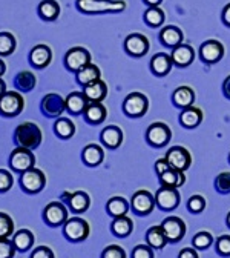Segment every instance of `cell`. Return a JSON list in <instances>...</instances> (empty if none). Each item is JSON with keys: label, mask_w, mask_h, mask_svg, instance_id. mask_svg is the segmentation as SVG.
I'll return each instance as SVG.
<instances>
[{"label": "cell", "mask_w": 230, "mask_h": 258, "mask_svg": "<svg viewBox=\"0 0 230 258\" xmlns=\"http://www.w3.org/2000/svg\"><path fill=\"white\" fill-rule=\"evenodd\" d=\"M42 142H43V133L39 127V124H36V123L25 121V123H20L14 129V143L17 146L36 149L40 146Z\"/></svg>", "instance_id": "obj_1"}, {"label": "cell", "mask_w": 230, "mask_h": 258, "mask_svg": "<svg viewBox=\"0 0 230 258\" xmlns=\"http://www.w3.org/2000/svg\"><path fill=\"white\" fill-rule=\"evenodd\" d=\"M77 10L85 14H108L126 10L124 0H77Z\"/></svg>", "instance_id": "obj_2"}, {"label": "cell", "mask_w": 230, "mask_h": 258, "mask_svg": "<svg viewBox=\"0 0 230 258\" xmlns=\"http://www.w3.org/2000/svg\"><path fill=\"white\" fill-rule=\"evenodd\" d=\"M63 228V235L66 240H69L71 243H82L85 241L89 234H91V228L89 223L82 218V217H71L64 221Z\"/></svg>", "instance_id": "obj_3"}, {"label": "cell", "mask_w": 230, "mask_h": 258, "mask_svg": "<svg viewBox=\"0 0 230 258\" xmlns=\"http://www.w3.org/2000/svg\"><path fill=\"white\" fill-rule=\"evenodd\" d=\"M19 184H20V189L25 194H31V196H34V194H39V192H42L45 189L46 175L43 174V171H40L37 168H32V169H28V171L20 174Z\"/></svg>", "instance_id": "obj_4"}, {"label": "cell", "mask_w": 230, "mask_h": 258, "mask_svg": "<svg viewBox=\"0 0 230 258\" xmlns=\"http://www.w3.org/2000/svg\"><path fill=\"white\" fill-rule=\"evenodd\" d=\"M25 108L23 95L17 91H7L0 97V115L7 118H14L22 114Z\"/></svg>", "instance_id": "obj_5"}, {"label": "cell", "mask_w": 230, "mask_h": 258, "mask_svg": "<svg viewBox=\"0 0 230 258\" xmlns=\"http://www.w3.org/2000/svg\"><path fill=\"white\" fill-rule=\"evenodd\" d=\"M10 168L17 172L22 174L28 169H32L36 166V155L32 154V149L28 148H22L17 146L11 154H10V160H8Z\"/></svg>", "instance_id": "obj_6"}, {"label": "cell", "mask_w": 230, "mask_h": 258, "mask_svg": "<svg viewBox=\"0 0 230 258\" xmlns=\"http://www.w3.org/2000/svg\"><path fill=\"white\" fill-rule=\"evenodd\" d=\"M149 109V100L147 97L141 92H130L124 102H123V111L127 117H143Z\"/></svg>", "instance_id": "obj_7"}, {"label": "cell", "mask_w": 230, "mask_h": 258, "mask_svg": "<svg viewBox=\"0 0 230 258\" xmlns=\"http://www.w3.org/2000/svg\"><path fill=\"white\" fill-rule=\"evenodd\" d=\"M42 217L49 228H60L68 220V208L63 202H51L45 206Z\"/></svg>", "instance_id": "obj_8"}, {"label": "cell", "mask_w": 230, "mask_h": 258, "mask_svg": "<svg viewBox=\"0 0 230 258\" xmlns=\"http://www.w3.org/2000/svg\"><path fill=\"white\" fill-rule=\"evenodd\" d=\"M64 109H66V100L55 92L46 94L40 102V111L48 118H58Z\"/></svg>", "instance_id": "obj_9"}, {"label": "cell", "mask_w": 230, "mask_h": 258, "mask_svg": "<svg viewBox=\"0 0 230 258\" xmlns=\"http://www.w3.org/2000/svg\"><path fill=\"white\" fill-rule=\"evenodd\" d=\"M181 202V196L178 192V187H169L161 186L155 194V203L163 211H172L175 209Z\"/></svg>", "instance_id": "obj_10"}, {"label": "cell", "mask_w": 230, "mask_h": 258, "mask_svg": "<svg viewBox=\"0 0 230 258\" xmlns=\"http://www.w3.org/2000/svg\"><path fill=\"white\" fill-rule=\"evenodd\" d=\"M89 63H91V54L88 49H85L82 46H74L64 54V67L72 73L80 71Z\"/></svg>", "instance_id": "obj_11"}, {"label": "cell", "mask_w": 230, "mask_h": 258, "mask_svg": "<svg viewBox=\"0 0 230 258\" xmlns=\"http://www.w3.org/2000/svg\"><path fill=\"white\" fill-rule=\"evenodd\" d=\"M171 137H172L171 127L166 123H161V121L152 123L147 127V133H146L147 143L152 145V146H155V148H161V146H164L166 143H169Z\"/></svg>", "instance_id": "obj_12"}, {"label": "cell", "mask_w": 230, "mask_h": 258, "mask_svg": "<svg viewBox=\"0 0 230 258\" xmlns=\"http://www.w3.org/2000/svg\"><path fill=\"white\" fill-rule=\"evenodd\" d=\"M61 202L68 205L69 209L74 214H85L91 206V197L85 190H75V192H63Z\"/></svg>", "instance_id": "obj_13"}, {"label": "cell", "mask_w": 230, "mask_h": 258, "mask_svg": "<svg viewBox=\"0 0 230 258\" xmlns=\"http://www.w3.org/2000/svg\"><path fill=\"white\" fill-rule=\"evenodd\" d=\"M166 160L171 168L178 171H187L192 165V157L190 152L183 146H174L166 152Z\"/></svg>", "instance_id": "obj_14"}, {"label": "cell", "mask_w": 230, "mask_h": 258, "mask_svg": "<svg viewBox=\"0 0 230 258\" xmlns=\"http://www.w3.org/2000/svg\"><path fill=\"white\" fill-rule=\"evenodd\" d=\"M155 205V197L149 190H137L130 199V208L137 215H149Z\"/></svg>", "instance_id": "obj_15"}, {"label": "cell", "mask_w": 230, "mask_h": 258, "mask_svg": "<svg viewBox=\"0 0 230 258\" xmlns=\"http://www.w3.org/2000/svg\"><path fill=\"white\" fill-rule=\"evenodd\" d=\"M161 228L171 243L181 241L186 235V223L180 217H168L161 223Z\"/></svg>", "instance_id": "obj_16"}, {"label": "cell", "mask_w": 230, "mask_h": 258, "mask_svg": "<svg viewBox=\"0 0 230 258\" xmlns=\"http://www.w3.org/2000/svg\"><path fill=\"white\" fill-rule=\"evenodd\" d=\"M52 60V51L48 45L39 43L29 51V63L36 70H45Z\"/></svg>", "instance_id": "obj_17"}, {"label": "cell", "mask_w": 230, "mask_h": 258, "mask_svg": "<svg viewBox=\"0 0 230 258\" xmlns=\"http://www.w3.org/2000/svg\"><path fill=\"white\" fill-rule=\"evenodd\" d=\"M124 51L132 57H143L149 51V40L143 34H130L124 40Z\"/></svg>", "instance_id": "obj_18"}, {"label": "cell", "mask_w": 230, "mask_h": 258, "mask_svg": "<svg viewBox=\"0 0 230 258\" xmlns=\"http://www.w3.org/2000/svg\"><path fill=\"white\" fill-rule=\"evenodd\" d=\"M224 55V46L218 40H207L200 48V57L206 63H218Z\"/></svg>", "instance_id": "obj_19"}, {"label": "cell", "mask_w": 230, "mask_h": 258, "mask_svg": "<svg viewBox=\"0 0 230 258\" xmlns=\"http://www.w3.org/2000/svg\"><path fill=\"white\" fill-rule=\"evenodd\" d=\"M82 160L83 163L89 168H95L98 165L103 163L105 160V151L100 145H95V143H91V145H86L82 151Z\"/></svg>", "instance_id": "obj_20"}, {"label": "cell", "mask_w": 230, "mask_h": 258, "mask_svg": "<svg viewBox=\"0 0 230 258\" xmlns=\"http://www.w3.org/2000/svg\"><path fill=\"white\" fill-rule=\"evenodd\" d=\"M66 109L69 114L72 115H80L85 112V109L88 108L89 105V100H88V97L85 95V92L82 91H72L71 94H68L66 99Z\"/></svg>", "instance_id": "obj_21"}, {"label": "cell", "mask_w": 230, "mask_h": 258, "mask_svg": "<svg viewBox=\"0 0 230 258\" xmlns=\"http://www.w3.org/2000/svg\"><path fill=\"white\" fill-rule=\"evenodd\" d=\"M83 117L89 124H100L108 117V109L102 102H89Z\"/></svg>", "instance_id": "obj_22"}, {"label": "cell", "mask_w": 230, "mask_h": 258, "mask_svg": "<svg viewBox=\"0 0 230 258\" xmlns=\"http://www.w3.org/2000/svg\"><path fill=\"white\" fill-rule=\"evenodd\" d=\"M171 57H172L174 64H177V67H180V68H186V67H189V64L193 61L195 51H193V48L190 45L181 43V45H178V46H175L172 49Z\"/></svg>", "instance_id": "obj_23"}, {"label": "cell", "mask_w": 230, "mask_h": 258, "mask_svg": "<svg viewBox=\"0 0 230 258\" xmlns=\"http://www.w3.org/2000/svg\"><path fill=\"white\" fill-rule=\"evenodd\" d=\"M100 139H102V143L109 148V149H117L121 146L123 143V131L118 127V126H106L102 134H100Z\"/></svg>", "instance_id": "obj_24"}, {"label": "cell", "mask_w": 230, "mask_h": 258, "mask_svg": "<svg viewBox=\"0 0 230 258\" xmlns=\"http://www.w3.org/2000/svg\"><path fill=\"white\" fill-rule=\"evenodd\" d=\"M83 92L89 102H103L108 95V85L100 79L86 86H83Z\"/></svg>", "instance_id": "obj_25"}, {"label": "cell", "mask_w": 230, "mask_h": 258, "mask_svg": "<svg viewBox=\"0 0 230 258\" xmlns=\"http://www.w3.org/2000/svg\"><path fill=\"white\" fill-rule=\"evenodd\" d=\"M172 57L168 55V54H164V52H158L152 57L150 60V70L154 74L157 76H168L172 70Z\"/></svg>", "instance_id": "obj_26"}, {"label": "cell", "mask_w": 230, "mask_h": 258, "mask_svg": "<svg viewBox=\"0 0 230 258\" xmlns=\"http://www.w3.org/2000/svg\"><path fill=\"white\" fill-rule=\"evenodd\" d=\"M183 32L180 28L177 26H166L160 31V40L164 46H169V48H175L178 45H181L183 42Z\"/></svg>", "instance_id": "obj_27"}, {"label": "cell", "mask_w": 230, "mask_h": 258, "mask_svg": "<svg viewBox=\"0 0 230 258\" xmlns=\"http://www.w3.org/2000/svg\"><path fill=\"white\" fill-rule=\"evenodd\" d=\"M75 79H77V83L82 85V86H86L95 80H100L102 79V71L100 68L97 67L94 63H89L86 64L85 68H82L80 71L75 73Z\"/></svg>", "instance_id": "obj_28"}, {"label": "cell", "mask_w": 230, "mask_h": 258, "mask_svg": "<svg viewBox=\"0 0 230 258\" xmlns=\"http://www.w3.org/2000/svg\"><path fill=\"white\" fill-rule=\"evenodd\" d=\"M36 83H37L36 74L32 71H28V70L20 71L14 77V86L19 92H31L36 88Z\"/></svg>", "instance_id": "obj_29"}, {"label": "cell", "mask_w": 230, "mask_h": 258, "mask_svg": "<svg viewBox=\"0 0 230 258\" xmlns=\"http://www.w3.org/2000/svg\"><path fill=\"white\" fill-rule=\"evenodd\" d=\"M172 100H174V103H175L177 108L186 109V108H189V106L193 105V102H195V92L189 86H180V88H177L174 91Z\"/></svg>", "instance_id": "obj_30"}, {"label": "cell", "mask_w": 230, "mask_h": 258, "mask_svg": "<svg viewBox=\"0 0 230 258\" xmlns=\"http://www.w3.org/2000/svg\"><path fill=\"white\" fill-rule=\"evenodd\" d=\"M132 229H134V223H132V220H130L127 215L117 217L111 223L112 234L115 237H120V238H124V237L130 235V234H132Z\"/></svg>", "instance_id": "obj_31"}, {"label": "cell", "mask_w": 230, "mask_h": 258, "mask_svg": "<svg viewBox=\"0 0 230 258\" xmlns=\"http://www.w3.org/2000/svg\"><path fill=\"white\" fill-rule=\"evenodd\" d=\"M13 243L17 249V252H28L34 246V234L29 229H19L13 235Z\"/></svg>", "instance_id": "obj_32"}, {"label": "cell", "mask_w": 230, "mask_h": 258, "mask_svg": "<svg viewBox=\"0 0 230 258\" xmlns=\"http://www.w3.org/2000/svg\"><path fill=\"white\" fill-rule=\"evenodd\" d=\"M37 13L40 16V19H43L46 22H54L60 16V5L57 0H42L39 4Z\"/></svg>", "instance_id": "obj_33"}, {"label": "cell", "mask_w": 230, "mask_h": 258, "mask_svg": "<svg viewBox=\"0 0 230 258\" xmlns=\"http://www.w3.org/2000/svg\"><path fill=\"white\" fill-rule=\"evenodd\" d=\"M201 121H203V111L200 108H195V106L186 108L180 115V123L187 129L200 126Z\"/></svg>", "instance_id": "obj_34"}, {"label": "cell", "mask_w": 230, "mask_h": 258, "mask_svg": "<svg viewBox=\"0 0 230 258\" xmlns=\"http://www.w3.org/2000/svg\"><path fill=\"white\" fill-rule=\"evenodd\" d=\"M146 241L150 247L154 249H163L166 246V243H169L166 234H164L161 224L160 226H152V228L147 229L146 232Z\"/></svg>", "instance_id": "obj_35"}, {"label": "cell", "mask_w": 230, "mask_h": 258, "mask_svg": "<svg viewBox=\"0 0 230 258\" xmlns=\"http://www.w3.org/2000/svg\"><path fill=\"white\" fill-rule=\"evenodd\" d=\"M54 133L57 137L68 140L71 137H74L75 134V124L71 118H64V117H58L54 123Z\"/></svg>", "instance_id": "obj_36"}, {"label": "cell", "mask_w": 230, "mask_h": 258, "mask_svg": "<svg viewBox=\"0 0 230 258\" xmlns=\"http://www.w3.org/2000/svg\"><path fill=\"white\" fill-rule=\"evenodd\" d=\"M158 177H160L161 186H169V187H180L186 181L184 171H178V169H174V168L168 169L166 172L158 175Z\"/></svg>", "instance_id": "obj_37"}, {"label": "cell", "mask_w": 230, "mask_h": 258, "mask_svg": "<svg viewBox=\"0 0 230 258\" xmlns=\"http://www.w3.org/2000/svg\"><path fill=\"white\" fill-rule=\"evenodd\" d=\"M106 212L112 218L127 215V212H129V203L123 197H112L106 203Z\"/></svg>", "instance_id": "obj_38"}, {"label": "cell", "mask_w": 230, "mask_h": 258, "mask_svg": "<svg viewBox=\"0 0 230 258\" xmlns=\"http://www.w3.org/2000/svg\"><path fill=\"white\" fill-rule=\"evenodd\" d=\"M17 48L16 37L8 31L0 32V57H8L11 55Z\"/></svg>", "instance_id": "obj_39"}, {"label": "cell", "mask_w": 230, "mask_h": 258, "mask_svg": "<svg viewBox=\"0 0 230 258\" xmlns=\"http://www.w3.org/2000/svg\"><path fill=\"white\" fill-rule=\"evenodd\" d=\"M144 22L152 28L161 26L164 23V11L158 7H149L144 13Z\"/></svg>", "instance_id": "obj_40"}, {"label": "cell", "mask_w": 230, "mask_h": 258, "mask_svg": "<svg viewBox=\"0 0 230 258\" xmlns=\"http://www.w3.org/2000/svg\"><path fill=\"white\" fill-rule=\"evenodd\" d=\"M14 235V221L7 212H0V238H10Z\"/></svg>", "instance_id": "obj_41"}, {"label": "cell", "mask_w": 230, "mask_h": 258, "mask_svg": "<svg viewBox=\"0 0 230 258\" xmlns=\"http://www.w3.org/2000/svg\"><path fill=\"white\" fill-rule=\"evenodd\" d=\"M212 243H213V237L209 232H206V231L198 232L193 237V240H192V244L196 249H207V247L212 246Z\"/></svg>", "instance_id": "obj_42"}, {"label": "cell", "mask_w": 230, "mask_h": 258, "mask_svg": "<svg viewBox=\"0 0 230 258\" xmlns=\"http://www.w3.org/2000/svg\"><path fill=\"white\" fill-rule=\"evenodd\" d=\"M17 249L10 238H0V258H14Z\"/></svg>", "instance_id": "obj_43"}, {"label": "cell", "mask_w": 230, "mask_h": 258, "mask_svg": "<svg viewBox=\"0 0 230 258\" xmlns=\"http://www.w3.org/2000/svg\"><path fill=\"white\" fill-rule=\"evenodd\" d=\"M13 184H14L13 174L5 168H0V194L8 192L13 187Z\"/></svg>", "instance_id": "obj_44"}, {"label": "cell", "mask_w": 230, "mask_h": 258, "mask_svg": "<svg viewBox=\"0 0 230 258\" xmlns=\"http://www.w3.org/2000/svg\"><path fill=\"white\" fill-rule=\"evenodd\" d=\"M215 189L219 194H228L230 192V172H221L215 178Z\"/></svg>", "instance_id": "obj_45"}, {"label": "cell", "mask_w": 230, "mask_h": 258, "mask_svg": "<svg viewBox=\"0 0 230 258\" xmlns=\"http://www.w3.org/2000/svg\"><path fill=\"white\" fill-rule=\"evenodd\" d=\"M187 209L193 214H200L206 209V200L201 196H193L187 202Z\"/></svg>", "instance_id": "obj_46"}, {"label": "cell", "mask_w": 230, "mask_h": 258, "mask_svg": "<svg viewBox=\"0 0 230 258\" xmlns=\"http://www.w3.org/2000/svg\"><path fill=\"white\" fill-rule=\"evenodd\" d=\"M102 258H126V252L118 244H109L103 249Z\"/></svg>", "instance_id": "obj_47"}, {"label": "cell", "mask_w": 230, "mask_h": 258, "mask_svg": "<svg viewBox=\"0 0 230 258\" xmlns=\"http://www.w3.org/2000/svg\"><path fill=\"white\" fill-rule=\"evenodd\" d=\"M130 258H155L154 255V247H150L149 244H138L134 247L132 253H130Z\"/></svg>", "instance_id": "obj_48"}, {"label": "cell", "mask_w": 230, "mask_h": 258, "mask_svg": "<svg viewBox=\"0 0 230 258\" xmlns=\"http://www.w3.org/2000/svg\"><path fill=\"white\" fill-rule=\"evenodd\" d=\"M216 250L222 256H230V235H221L216 240Z\"/></svg>", "instance_id": "obj_49"}, {"label": "cell", "mask_w": 230, "mask_h": 258, "mask_svg": "<svg viewBox=\"0 0 230 258\" xmlns=\"http://www.w3.org/2000/svg\"><path fill=\"white\" fill-rule=\"evenodd\" d=\"M29 258H55V253L48 246H39L31 252Z\"/></svg>", "instance_id": "obj_50"}, {"label": "cell", "mask_w": 230, "mask_h": 258, "mask_svg": "<svg viewBox=\"0 0 230 258\" xmlns=\"http://www.w3.org/2000/svg\"><path fill=\"white\" fill-rule=\"evenodd\" d=\"M168 169H171V166H169V163H168L166 157H164V158H160V160L155 161V172H157L158 175L164 174Z\"/></svg>", "instance_id": "obj_51"}, {"label": "cell", "mask_w": 230, "mask_h": 258, "mask_svg": "<svg viewBox=\"0 0 230 258\" xmlns=\"http://www.w3.org/2000/svg\"><path fill=\"white\" fill-rule=\"evenodd\" d=\"M178 258H200L198 256V252L192 247H184L181 249V252L178 253Z\"/></svg>", "instance_id": "obj_52"}, {"label": "cell", "mask_w": 230, "mask_h": 258, "mask_svg": "<svg viewBox=\"0 0 230 258\" xmlns=\"http://www.w3.org/2000/svg\"><path fill=\"white\" fill-rule=\"evenodd\" d=\"M222 22H224L227 26H230V4H227V5L224 7V11H222Z\"/></svg>", "instance_id": "obj_53"}, {"label": "cell", "mask_w": 230, "mask_h": 258, "mask_svg": "<svg viewBox=\"0 0 230 258\" xmlns=\"http://www.w3.org/2000/svg\"><path fill=\"white\" fill-rule=\"evenodd\" d=\"M222 91H224V95L227 99H230V76L225 77L224 83H222Z\"/></svg>", "instance_id": "obj_54"}, {"label": "cell", "mask_w": 230, "mask_h": 258, "mask_svg": "<svg viewBox=\"0 0 230 258\" xmlns=\"http://www.w3.org/2000/svg\"><path fill=\"white\" fill-rule=\"evenodd\" d=\"M143 2H144L147 7H158V5L163 2V0H143Z\"/></svg>", "instance_id": "obj_55"}, {"label": "cell", "mask_w": 230, "mask_h": 258, "mask_svg": "<svg viewBox=\"0 0 230 258\" xmlns=\"http://www.w3.org/2000/svg\"><path fill=\"white\" fill-rule=\"evenodd\" d=\"M7 73V64L4 61V58L0 57V77H4V74Z\"/></svg>", "instance_id": "obj_56"}, {"label": "cell", "mask_w": 230, "mask_h": 258, "mask_svg": "<svg viewBox=\"0 0 230 258\" xmlns=\"http://www.w3.org/2000/svg\"><path fill=\"white\" fill-rule=\"evenodd\" d=\"M5 92H7V83L2 77H0V97H2Z\"/></svg>", "instance_id": "obj_57"}, {"label": "cell", "mask_w": 230, "mask_h": 258, "mask_svg": "<svg viewBox=\"0 0 230 258\" xmlns=\"http://www.w3.org/2000/svg\"><path fill=\"white\" fill-rule=\"evenodd\" d=\"M225 221H227V226H228V228H230V212L227 214V218H225Z\"/></svg>", "instance_id": "obj_58"}, {"label": "cell", "mask_w": 230, "mask_h": 258, "mask_svg": "<svg viewBox=\"0 0 230 258\" xmlns=\"http://www.w3.org/2000/svg\"><path fill=\"white\" fill-rule=\"evenodd\" d=\"M228 161H230V154H228Z\"/></svg>", "instance_id": "obj_59"}]
</instances>
